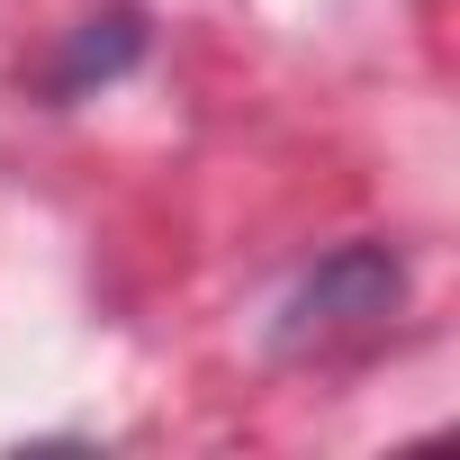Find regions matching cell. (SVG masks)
Instances as JSON below:
<instances>
[{"instance_id": "1", "label": "cell", "mask_w": 460, "mask_h": 460, "mask_svg": "<svg viewBox=\"0 0 460 460\" xmlns=\"http://www.w3.org/2000/svg\"><path fill=\"white\" fill-rule=\"evenodd\" d=\"M397 298H406V262H397L388 244H343V253H325V262L280 298L271 343H280L289 361H307V352H343V343H370V334L397 316Z\"/></svg>"}, {"instance_id": "2", "label": "cell", "mask_w": 460, "mask_h": 460, "mask_svg": "<svg viewBox=\"0 0 460 460\" xmlns=\"http://www.w3.org/2000/svg\"><path fill=\"white\" fill-rule=\"evenodd\" d=\"M136 46H145V28H136L127 10H109V19H82V37H73V55H64V73H55V91L73 100V91H91V82H109V73H127V64H136Z\"/></svg>"}]
</instances>
